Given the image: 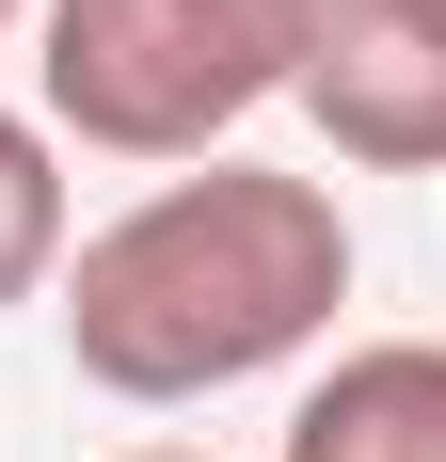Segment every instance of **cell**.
<instances>
[{
	"instance_id": "obj_5",
	"label": "cell",
	"mask_w": 446,
	"mask_h": 462,
	"mask_svg": "<svg viewBox=\"0 0 446 462\" xmlns=\"http://www.w3.org/2000/svg\"><path fill=\"white\" fill-rule=\"evenodd\" d=\"M48 272H64V143L0 112V303H33Z\"/></svg>"
},
{
	"instance_id": "obj_4",
	"label": "cell",
	"mask_w": 446,
	"mask_h": 462,
	"mask_svg": "<svg viewBox=\"0 0 446 462\" xmlns=\"http://www.w3.org/2000/svg\"><path fill=\"white\" fill-rule=\"evenodd\" d=\"M287 462H446V335L335 351L287 415Z\"/></svg>"
},
{
	"instance_id": "obj_7",
	"label": "cell",
	"mask_w": 446,
	"mask_h": 462,
	"mask_svg": "<svg viewBox=\"0 0 446 462\" xmlns=\"http://www.w3.org/2000/svg\"><path fill=\"white\" fill-rule=\"evenodd\" d=\"M128 462H191V447H128Z\"/></svg>"
},
{
	"instance_id": "obj_8",
	"label": "cell",
	"mask_w": 446,
	"mask_h": 462,
	"mask_svg": "<svg viewBox=\"0 0 446 462\" xmlns=\"http://www.w3.org/2000/svg\"><path fill=\"white\" fill-rule=\"evenodd\" d=\"M16 16H33V0H0V32H16Z\"/></svg>"
},
{
	"instance_id": "obj_1",
	"label": "cell",
	"mask_w": 446,
	"mask_h": 462,
	"mask_svg": "<svg viewBox=\"0 0 446 462\" xmlns=\"http://www.w3.org/2000/svg\"><path fill=\"white\" fill-rule=\"evenodd\" d=\"M64 351H80L96 399H223V383H271L287 351L335 335L351 303V224L319 176H256V160H208V176H160L144 208L64 255Z\"/></svg>"
},
{
	"instance_id": "obj_3",
	"label": "cell",
	"mask_w": 446,
	"mask_h": 462,
	"mask_svg": "<svg viewBox=\"0 0 446 462\" xmlns=\"http://www.w3.org/2000/svg\"><path fill=\"white\" fill-rule=\"evenodd\" d=\"M287 96H303L319 143L367 160V176H446V32L399 16V0H319Z\"/></svg>"
},
{
	"instance_id": "obj_2",
	"label": "cell",
	"mask_w": 446,
	"mask_h": 462,
	"mask_svg": "<svg viewBox=\"0 0 446 462\" xmlns=\"http://www.w3.org/2000/svg\"><path fill=\"white\" fill-rule=\"evenodd\" d=\"M319 0H48L33 48V128L96 160H208L239 112L287 96Z\"/></svg>"
},
{
	"instance_id": "obj_6",
	"label": "cell",
	"mask_w": 446,
	"mask_h": 462,
	"mask_svg": "<svg viewBox=\"0 0 446 462\" xmlns=\"http://www.w3.org/2000/svg\"><path fill=\"white\" fill-rule=\"evenodd\" d=\"M399 16H431V32H446V0H399Z\"/></svg>"
}]
</instances>
